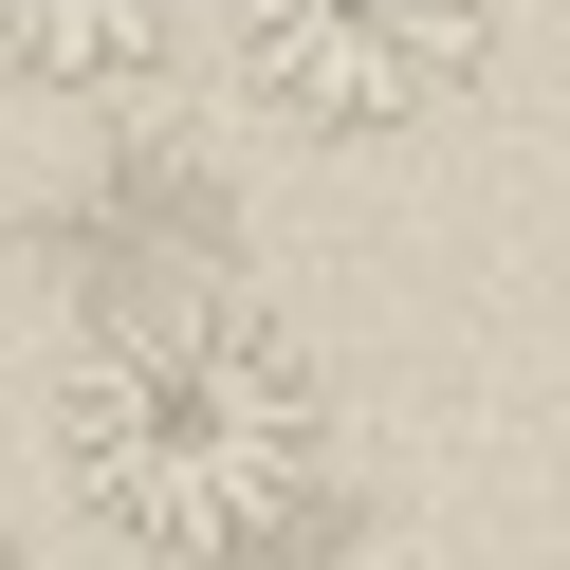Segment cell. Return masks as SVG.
Listing matches in <instances>:
<instances>
[{"mask_svg":"<svg viewBox=\"0 0 570 570\" xmlns=\"http://www.w3.org/2000/svg\"><path fill=\"white\" fill-rule=\"evenodd\" d=\"M332 479V368L258 295H129L56 368V497L148 570H239Z\"/></svg>","mask_w":570,"mask_h":570,"instance_id":"cell-1","label":"cell"},{"mask_svg":"<svg viewBox=\"0 0 570 570\" xmlns=\"http://www.w3.org/2000/svg\"><path fill=\"white\" fill-rule=\"evenodd\" d=\"M222 56L295 148H405L479 92L497 0H222Z\"/></svg>","mask_w":570,"mask_h":570,"instance_id":"cell-2","label":"cell"},{"mask_svg":"<svg viewBox=\"0 0 570 570\" xmlns=\"http://www.w3.org/2000/svg\"><path fill=\"white\" fill-rule=\"evenodd\" d=\"M185 56V0H0V92L38 111H129Z\"/></svg>","mask_w":570,"mask_h":570,"instance_id":"cell-3","label":"cell"},{"mask_svg":"<svg viewBox=\"0 0 570 570\" xmlns=\"http://www.w3.org/2000/svg\"><path fill=\"white\" fill-rule=\"evenodd\" d=\"M0 570H19V533H0Z\"/></svg>","mask_w":570,"mask_h":570,"instance_id":"cell-4","label":"cell"}]
</instances>
